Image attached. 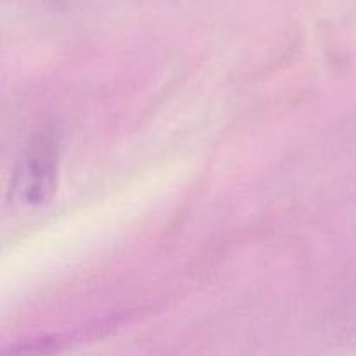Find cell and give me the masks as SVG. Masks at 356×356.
<instances>
[{
	"label": "cell",
	"instance_id": "1",
	"mask_svg": "<svg viewBox=\"0 0 356 356\" xmlns=\"http://www.w3.org/2000/svg\"><path fill=\"white\" fill-rule=\"evenodd\" d=\"M59 136L44 127L31 136L17 160L13 177V195L26 207H40L52 198L58 188Z\"/></svg>",
	"mask_w": 356,
	"mask_h": 356
}]
</instances>
